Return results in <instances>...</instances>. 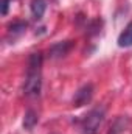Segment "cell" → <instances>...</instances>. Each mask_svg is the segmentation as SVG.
<instances>
[{"label":"cell","instance_id":"6da1fadb","mask_svg":"<svg viewBox=\"0 0 132 134\" xmlns=\"http://www.w3.org/2000/svg\"><path fill=\"white\" fill-rule=\"evenodd\" d=\"M40 66H42V55L33 53L28 61V73L23 84V94L28 97H37L40 94V87H42Z\"/></svg>","mask_w":132,"mask_h":134},{"label":"cell","instance_id":"7a4b0ae2","mask_svg":"<svg viewBox=\"0 0 132 134\" xmlns=\"http://www.w3.org/2000/svg\"><path fill=\"white\" fill-rule=\"evenodd\" d=\"M103 122H104V109L95 108L81 120V131L82 134H97Z\"/></svg>","mask_w":132,"mask_h":134},{"label":"cell","instance_id":"3957f363","mask_svg":"<svg viewBox=\"0 0 132 134\" xmlns=\"http://www.w3.org/2000/svg\"><path fill=\"white\" fill-rule=\"evenodd\" d=\"M92 95H93V87H92V84H86V86H82L76 94H75V98H73V104L75 106H84V104H87L89 101L92 100Z\"/></svg>","mask_w":132,"mask_h":134},{"label":"cell","instance_id":"277c9868","mask_svg":"<svg viewBox=\"0 0 132 134\" xmlns=\"http://www.w3.org/2000/svg\"><path fill=\"white\" fill-rule=\"evenodd\" d=\"M30 9H31V14H33L34 19H42L45 9H47V2L45 0H31V5H30Z\"/></svg>","mask_w":132,"mask_h":134},{"label":"cell","instance_id":"5b68a950","mask_svg":"<svg viewBox=\"0 0 132 134\" xmlns=\"http://www.w3.org/2000/svg\"><path fill=\"white\" fill-rule=\"evenodd\" d=\"M118 45L120 47H132V22L118 36Z\"/></svg>","mask_w":132,"mask_h":134},{"label":"cell","instance_id":"8992f818","mask_svg":"<svg viewBox=\"0 0 132 134\" xmlns=\"http://www.w3.org/2000/svg\"><path fill=\"white\" fill-rule=\"evenodd\" d=\"M70 47H71L70 41H67V42H59V44H56V45H53V47H51L50 53H51V56H53V58H58V56H64L67 52L70 50Z\"/></svg>","mask_w":132,"mask_h":134},{"label":"cell","instance_id":"52a82bcc","mask_svg":"<svg viewBox=\"0 0 132 134\" xmlns=\"http://www.w3.org/2000/svg\"><path fill=\"white\" fill-rule=\"evenodd\" d=\"M37 123V114L34 112V111H27V114H25V117H23V128L25 130H33L34 125Z\"/></svg>","mask_w":132,"mask_h":134},{"label":"cell","instance_id":"ba28073f","mask_svg":"<svg viewBox=\"0 0 132 134\" xmlns=\"http://www.w3.org/2000/svg\"><path fill=\"white\" fill-rule=\"evenodd\" d=\"M27 28V22H14L11 27H9V33L13 34H22Z\"/></svg>","mask_w":132,"mask_h":134},{"label":"cell","instance_id":"9c48e42d","mask_svg":"<svg viewBox=\"0 0 132 134\" xmlns=\"http://www.w3.org/2000/svg\"><path fill=\"white\" fill-rule=\"evenodd\" d=\"M9 2H11V0H2V14H3V16L8 13V5H9Z\"/></svg>","mask_w":132,"mask_h":134}]
</instances>
